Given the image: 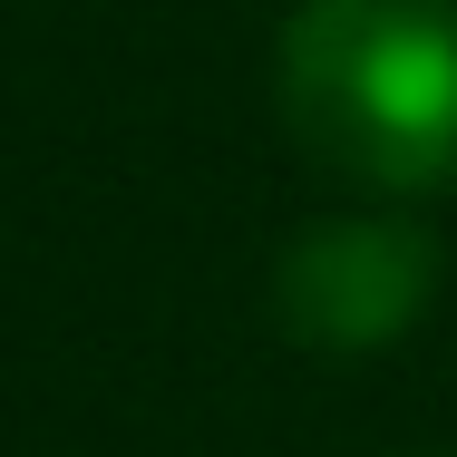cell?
Wrapping results in <instances>:
<instances>
[{"label":"cell","instance_id":"7a4b0ae2","mask_svg":"<svg viewBox=\"0 0 457 457\" xmlns=\"http://www.w3.org/2000/svg\"><path fill=\"white\" fill-rule=\"evenodd\" d=\"M428 292H438V244L419 224H389V214L312 224L273 263V312L312 351H379V341H399L428 312Z\"/></svg>","mask_w":457,"mask_h":457},{"label":"cell","instance_id":"6da1fadb","mask_svg":"<svg viewBox=\"0 0 457 457\" xmlns=\"http://www.w3.org/2000/svg\"><path fill=\"white\" fill-rule=\"evenodd\" d=\"M273 88L331 176L370 195L457 185V0H302Z\"/></svg>","mask_w":457,"mask_h":457}]
</instances>
